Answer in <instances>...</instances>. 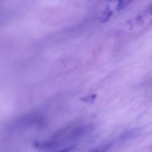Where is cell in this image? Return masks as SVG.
<instances>
[{
	"label": "cell",
	"mask_w": 152,
	"mask_h": 152,
	"mask_svg": "<svg viewBox=\"0 0 152 152\" xmlns=\"http://www.w3.org/2000/svg\"><path fill=\"white\" fill-rule=\"evenodd\" d=\"M134 0H119L118 9L119 10H123Z\"/></svg>",
	"instance_id": "cell-1"
},
{
	"label": "cell",
	"mask_w": 152,
	"mask_h": 152,
	"mask_svg": "<svg viewBox=\"0 0 152 152\" xmlns=\"http://www.w3.org/2000/svg\"></svg>",
	"instance_id": "cell-2"
}]
</instances>
